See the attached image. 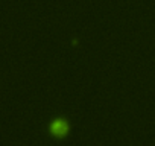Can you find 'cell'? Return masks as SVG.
Returning a JSON list of instances; mask_svg holds the SVG:
<instances>
[{
    "mask_svg": "<svg viewBox=\"0 0 155 146\" xmlns=\"http://www.w3.org/2000/svg\"><path fill=\"white\" fill-rule=\"evenodd\" d=\"M50 131L55 135H65L68 131V125L65 120H55L50 123Z\"/></svg>",
    "mask_w": 155,
    "mask_h": 146,
    "instance_id": "1",
    "label": "cell"
}]
</instances>
